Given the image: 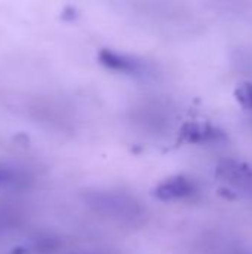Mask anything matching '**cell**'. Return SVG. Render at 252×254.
<instances>
[{"instance_id": "1", "label": "cell", "mask_w": 252, "mask_h": 254, "mask_svg": "<svg viewBox=\"0 0 252 254\" xmlns=\"http://www.w3.org/2000/svg\"><path fill=\"white\" fill-rule=\"evenodd\" d=\"M193 193V183L186 177H172L156 188V196L162 201L181 199Z\"/></svg>"}, {"instance_id": "3", "label": "cell", "mask_w": 252, "mask_h": 254, "mask_svg": "<svg viewBox=\"0 0 252 254\" xmlns=\"http://www.w3.org/2000/svg\"><path fill=\"white\" fill-rule=\"evenodd\" d=\"M30 185V174L16 165L0 164V190L24 189Z\"/></svg>"}, {"instance_id": "4", "label": "cell", "mask_w": 252, "mask_h": 254, "mask_svg": "<svg viewBox=\"0 0 252 254\" xmlns=\"http://www.w3.org/2000/svg\"><path fill=\"white\" fill-rule=\"evenodd\" d=\"M189 140L192 141H208L217 137V129H212L206 125H190V131H186Z\"/></svg>"}, {"instance_id": "6", "label": "cell", "mask_w": 252, "mask_h": 254, "mask_svg": "<svg viewBox=\"0 0 252 254\" xmlns=\"http://www.w3.org/2000/svg\"><path fill=\"white\" fill-rule=\"evenodd\" d=\"M236 97L242 106L252 107V83H244L241 88H238Z\"/></svg>"}, {"instance_id": "2", "label": "cell", "mask_w": 252, "mask_h": 254, "mask_svg": "<svg viewBox=\"0 0 252 254\" xmlns=\"http://www.w3.org/2000/svg\"><path fill=\"white\" fill-rule=\"evenodd\" d=\"M100 63L110 70L122 71V73H137L140 70V63L125 54H119L111 49H102L98 54Z\"/></svg>"}, {"instance_id": "5", "label": "cell", "mask_w": 252, "mask_h": 254, "mask_svg": "<svg viewBox=\"0 0 252 254\" xmlns=\"http://www.w3.org/2000/svg\"><path fill=\"white\" fill-rule=\"evenodd\" d=\"M18 216L16 213L10 210H0V237L7 234L9 231L15 229L18 225Z\"/></svg>"}]
</instances>
